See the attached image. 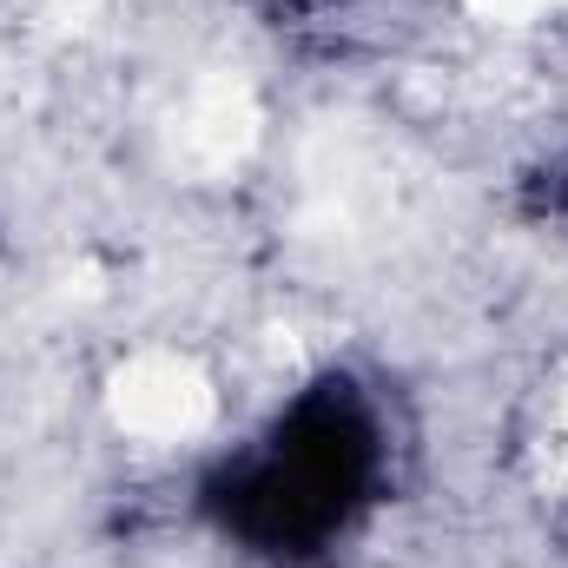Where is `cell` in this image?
Instances as JSON below:
<instances>
[{
    "mask_svg": "<svg viewBox=\"0 0 568 568\" xmlns=\"http://www.w3.org/2000/svg\"><path fill=\"white\" fill-rule=\"evenodd\" d=\"M410 483L390 384L351 357L311 364L185 476V523L225 568H357Z\"/></svg>",
    "mask_w": 568,
    "mask_h": 568,
    "instance_id": "cell-1",
    "label": "cell"
},
{
    "mask_svg": "<svg viewBox=\"0 0 568 568\" xmlns=\"http://www.w3.org/2000/svg\"><path fill=\"white\" fill-rule=\"evenodd\" d=\"M245 13L284 60L371 67L424 33L429 0H245Z\"/></svg>",
    "mask_w": 568,
    "mask_h": 568,
    "instance_id": "cell-2",
    "label": "cell"
},
{
    "mask_svg": "<svg viewBox=\"0 0 568 568\" xmlns=\"http://www.w3.org/2000/svg\"><path fill=\"white\" fill-rule=\"evenodd\" d=\"M503 205H509V219H516L529 239L568 252V133L529 145V152L516 159L509 199H503Z\"/></svg>",
    "mask_w": 568,
    "mask_h": 568,
    "instance_id": "cell-3",
    "label": "cell"
}]
</instances>
